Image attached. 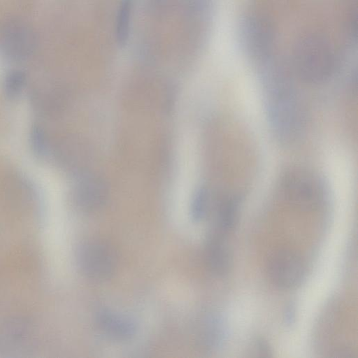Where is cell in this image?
<instances>
[{
  "label": "cell",
  "instance_id": "obj_1",
  "mask_svg": "<svg viewBox=\"0 0 358 358\" xmlns=\"http://www.w3.org/2000/svg\"><path fill=\"white\" fill-rule=\"evenodd\" d=\"M265 106L269 126L281 143L294 142L303 130L304 111L288 76L271 67L264 76Z\"/></svg>",
  "mask_w": 358,
  "mask_h": 358
},
{
  "label": "cell",
  "instance_id": "obj_2",
  "mask_svg": "<svg viewBox=\"0 0 358 358\" xmlns=\"http://www.w3.org/2000/svg\"><path fill=\"white\" fill-rule=\"evenodd\" d=\"M292 60L297 76L308 84L327 81L336 69V57L331 44L317 34H307L298 39Z\"/></svg>",
  "mask_w": 358,
  "mask_h": 358
},
{
  "label": "cell",
  "instance_id": "obj_3",
  "mask_svg": "<svg viewBox=\"0 0 358 358\" xmlns=\"http://www.w3.org/2000/svg\"><path fill=\"white\" fill-rule=\"evenodd\" d=\"M278 189L288 204L305 212L320 208L327 196L323 180L315 173L301 167L285 171L279 178Z\"/></svg>",
  "mask_w": 358,
  "mask_h": 358
},
{
  "label": "cell",
  "instance_id": "obj_4",
  "mask_svg": "<svg viewBox=\"0 0 358 358\" xmlns=\"http://www.w3.org/2000/svg\"><path fill=\"white\" fill-rule=\"evenodd\" d=\"M76 261L83 275L94 281L110 279L118 265L113 248L103 240L94 238L85 241L78 246Z\"/></svg>",
  "mask_w": 358,
  "mask_h": 358
},
{
  "label": "cell",
  "instance_id": "obj_5",
  "mask_svg": "<svg viewBox=\"0 0 358 358\" xmlns=\"http://www.w3.org/2000/svg\"><path fill=\"white\" fill-rule=\"evenodd\" d=\"M267 275L273 285L281 289H292L303 280L306 268L301 257L288 249H279L268 258Z\"/></svg>",
  "mask_w": 358,
  "mask_h": 358
},
{
  "label": "cell",
  "instance_id": "obj_6",
  "mask_svg": "<svg viewBox=\"0 0 358 358\" xmlns=\"http://www.w3.org/2000/svg\"><path fill=\"white\" fill-rule=\"evenodd\" d=\"M35 333L31 324L22 318H11L0 324V355L24 357L34 347Z\"/></svg>",
  "mask_w": 358,
  "mask_h": 358
},
{
  "label": "cell",
  "instance_id": "obj_7",
  "mask_svg": "<svg viewBox=\"0 0 358 358\" xmlns=\"http://www.w3.org/2000/svg\"><path fill=\"white\" fill-rule=\"evenodd\" d=\"M36 37L33 29L19 20L4 24L0 31V48L3 55L14 61L24 60L34 51Z\"/></svg>",
  "mask_w": 358,
  "mask_h": 358
},
{
  "label": "cell",
  "instance_id": "obj_8",
  "mask_svg": "<svg viewBox=\"0 0 358 358\" xmlns=\"http://www.w3.org/2000/svg\"><path fill=\"white\" fill-rule=\"evenodd\" d=\"M242 38L248 53L257 59H266L271 51L273 32L271 24L260 15H250L242 24Z\"/></svg>",
  "mask_w": 358,
  "mask_h": 358
},
{
  "label": "cell",
  "instance_id": "obj_9",
  "mask_svg": "<svg viewBox=\"0 0 358 358\" xmlns=\"http://www.w3.org/2000/svg\"><path fill=\"white\" fill-rule=\"evenodd\" d=\"M224 234L217 229L208 236L205 243L206 263L211 273L217 276L228 274L233 266L232 250Z\"/></svg>",
  "mask_w": 358,
  "mask_h": 358
},
{
  "label": "cell",
  "instance_id": "obj_10",
  "mask_svg": "<svg viewBox=\"0 0 358 358\" xmlns=\"http://www.w3.org/2000/svg\"><path fill=\"white\" fill-rule=\"evenodd\" d=\"M96 320L101 331L115 341H128L136 332V326L133 320L108 310H100Z\"/></svg>",
  "mask_w": 358,
  "mask_h": 358
},
{
  "label": "cell",
  "instance_id": "obj_11",
  "mask_svg": "<svg viewBox=\"0 0 358 358\" xmlns=\"http://www.w3.org/2000/svg\"><path fill=\"white\" fill-rule=\"evenodd\" d=\"M199 327V341L209 350L222 347L227 338V327L223 318L217 313L205 315Z\"/></svg>",
  "mask_w": 358,
  "mask_h": 358
},
{
  "label": "cell",
  "instance_id": "obj_12",
  "mask_svg": "<svg viewBox=\"0 0 358 358\" xmlns=\"http://www.w3.org/2000/svg\"><path fill=\"white\" fill-rule=\"evenodd\" d=\"M241 206L240 196L229 195L224 197L216 208L217 229L225 234L233 230L239 220Z\"/></svg>",
  "mask_w": 358,
  "mask_h": 358
},
{
  "label": "cell",
  "instance_id": "obj_13",
  "mask_svg": "<svg viewBox=\"0 0 358 358\" xmlns=\"http://www.w3.org/2000/svg\"><path fill=\"white\" fill-rule=\"evenodd\" d=\"M106 191L102 185H82L76 192V203L85 211L101 208L105 202Z\"/></svg>",
  "mask_w": 358,
  "mask_h": 358
},
{
  "label": "cell",
  "instance_id": "obj_14",
  "mask_svg": "<svg viewBox=\"0 0 358 358\" xmlns=\"http://www.w3.org/2000/svg\"><path fill=\"white\" fill-rule=\"evenodd\" d=\"M133 8V0H121L119 4L115 20V38L120 47L125 46L129 40Z\"/></svg>",
  "mask_w": 358,
  "mask_h": 358
},
{
  "label": "cell",
  "instance_id": "obj_15",
  "mask_svg": "<svg viewBox=\"0 0 358 358\" xmlns=\"http://www.w3.org/2000/svg\"><path fill=\"white\" fill-rule=\"evenodd\" d=\"M210 208V194L206 187H201L195 192L190 206V216L194 222H201L206 218Z\"/></svg>",
  "mask_w": 358,
  "mask_h": 358
},
{
  "label": "cell",
  "instance_id": "obj_16",
  "mask_svg": "<svg viewBox=\"0 0 358 358\" xmlns=\"http://www.w3.org/2000/svg\"><path fill=\"white\" fill-rule=\"evenodd\" d=\"M27 83V77L21 71H13L6 77L3 89L6 96L9 99H16L20 96Z\"/></svg>",
  "mask_w": 358,
  "mask_h": 358
},
{
  "label": "cell",
  "instance_id": "obj_17",
  "mask_svg": "<svg viewBox=\"0 0 358 358\" xmlns=\"http://www.w3.org/2000/svg\"><path fill=\"white\" fill-rule=\"evenodd\" d=\"M30 143L35 155L39 158L45 156L48 142L43 130L38 125L33 126L30 133Z\"/></svg>",
  "mask_w": 358,
  "mask_h": 358
},
{
  "label": "cell",
  "instance_id": "obj_18",
  "mask_svg": "<svg viewBox=\"0 0 358 358\" xmlns=\"http://www.w3.org/2000/svg\"><path fill=\"white\" fill-rule=\"evenodd\" d=\"M283 322L287 327H292L294 325L296 320V307L294 302L287 303L282 312Z\"/></svg>",
  "mask_w": 358,
  "mask_h": 358
},
{
  "label": "cell",
  "instance_id": "obj_19",
  "mask_svg": "<svg viewBox=\"0 0 358 358\" xmlns=\"http://www.w3.org/2000/svg\"><path fill=\"white\" fill-rule=\"evenodd\" d=\"M255 352L257 356L271 357L272 350L268 343L262 338H257L253 343Z\"/></svg>",
  "mask_w": 358,
  "mask_h": 358
}]
</instances>
